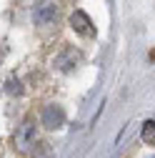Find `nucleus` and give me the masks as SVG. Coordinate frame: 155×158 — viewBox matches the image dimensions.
I'll list each match as a JSON object with an SVG mask.
<instances>
[{"instance_id":"4","label":"nucleus","mask_w":155,"mask_h":158,"mask_svg":"<svg viewBox=\"0 0 155 158\" xmlns=\"http://www.w3.org/2000/svg\"><path fill=\"white\" fill-rule=\"evenodd\" d=\"M70 25H73V30H75L78 35H85V38H93V35H95V25H93L90 15H88L85 10H75V13L70 15Z\"/></svg>"},{"instance_id":"1","label":"nucleus","mask_w":155,"mask_h":158,"mask_svg":"<svg viewBox=\"0 0 155 158\" xmlns=\"http://www.w3.org/2000/svg\"><path fill=\"white\" fill-rule=\"evenodd\" d=\"M35 143H38V126H35L33 118H28V121H23L20 128L15 131V135H13V146L20 151V153H28L30 148H35Z\"/></svg>"},{"instance_id":"7","label":"nucleus","mask_w":155,"mask_h":158,"mask_svg":"<svg viewBox=\"0 0 155 158\" xmlns=\"http://www.w3.org/2000/svg\"><path fill=\"white\" fill-rule=\"evenodd\" d=\"M5 93H10V95H20V93H23V83L18 81V78H8V81H5Z\"/></svg>"},{"instance_id":"3","label":"nucleus","mask_w":155,"mask_h":158,"mask_svg":"<svg viewBox=\"0 0 155 158\" xmlns=\"http://www.w3.org/2000/svg\"><path fill=\"white\" fill-rule=\"evenodd\" d=\"M55 18H58V5L55 3H38L35 10H33V23L40 25V28L55 23Z\"/></svg>"},{"instance_id":"2","label":"nucleus","mask_w":155,"mask_h":158,"mask_svg":"<svg viewBox=\"0 0 155 158\" xmlns=\"http://www.w3.org/2000/svg\"><path fill=\"white\" fill-rule=\"evenodd\" d=\"M40 123H43V128H48V131L63 128V126H65V110H63L60 106H48V108H43Z\"/></svg>"},{"instance_id":"5","label":"nucleus","mask_w":155,"mask_h":158,"mask_svg":"<svg viewBox=\"0 0 155 158\" xmlns=\"http://www.w3.org/2000/svg\"><path fill=\"white\" fill-rule=\"evenodd\" d=\"M80 53H78L75 48H65L60 55L55 58V68L60 70V73H70V70H75L78 68V63H80Z\"/></svg>"},{"instance_id":"6","label":"nucleus","mask_w":155,"mask_h":158,"mask_svg":"<svg viewBox=\"0 0 155 158\" xmlns=\"http://www.w3.org/2000/svg\"><path fill=\"white\" fill-rule=\"evenodd\" d=\"M140 138L148 146H155V121H145L140 128Z\"/></svg>"}]
</instances>
